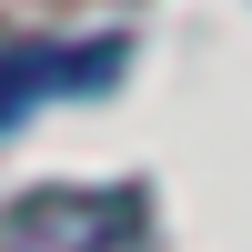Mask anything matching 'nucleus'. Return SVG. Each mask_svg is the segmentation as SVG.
Returning a JSON list of instances; mask_svg holds the SVG:
<instances>
[{
  "label": "nucleus",
  "instance_id": "nucleus-1",
  "mask_svg": "<svg viewBox=\"0 0 252 252\" xmlns=\"http://www.w3.org/2000/svg\"><path fill=\"white\" fill-rule=\"evenodd\" d=\"M111 71H121V40H0V131L61 91L111 81Z\"/></svg>",
  "mask_w": 252,
  "mask_h": 252
}]
</instances>
